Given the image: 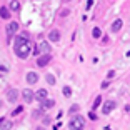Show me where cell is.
Returning a JSON list of instances; mask_svg holds the SVG:
<instances>
[{"label": "cell", "mask_w": 130, "mask_h": 130, "mask_svg": "<svg viewBox=\"0 0 130 130\" xmlns=\"http://www.w3.org/2000/svg\"><path fill=\"white\" fill-rule=\"evenodd\" d=\"M17 30H19V23L17 22H10L7 25V40H10L12 37H13V34H17Z\"/></svg>", "instance_id": "obj_5"}, {"label": "cell", "mask_w": 130, "mask_h": 130, "mask_svg": "<svg viewBox=\"0 0 130 130\" xmlns=\"http://www.w3.org/2000/svg\"><path fill=\"white\" fill-rule=\"evenodd\" d=\"M125 112H128V113H130V105H127V107H125Z\"/></svg>", "instance_id": "obj_29"}, {"label": "cell", "mask_w": 130, "mask_h": 130, "mask_svg": "<svg viewBox=\"0 0 130 130\" xmlns=\"http://www.w3.org/2000/svg\"><path fill=\"white\" fill-rule=\"evenodd\" d=\"M37 80H38V75L35 72H28L27 73V82L30 85H34V84H37Z\"/></svg>", "instance_id": "obj_11"}, {"label": "cell", "mask_w": 130, "mask_h": 130, "mask_svg": "<svg viewBox=\"0 0 130 130\" xmlns=\"http://www.w3.org/2000/svg\"><path fill=\"white\" fill-rule=\"evenodd\" d=\"M8 8H10L12 12H19V10H20V4L17 2V0H12L10 5H8Z\"/></svg>", "instance_id": "obj_16"}, {"label": "cell", "mask_w": 130, "mask_h": 130, "mask_svg": "<svg viewBox=\"0 0 130 130\" xmlns=\"http://www.w3.org/2000/svg\"><path fill=\"white\" fill-rule=\"evenodd\" d=\"M35 130H45V128H43V127H37V128H35Z\"/></svg>", "instance_id": "obj_30"}, {"label": "cell", "mask_w": 130, "mask_h": 130, "mask_svg": "<svg viewBox=\"0 0 130 130\" xmlns=\"http://www.w3.org/2000/svg\"><path fill=\"white\" fill-rule=\"evenodd\" d=\"M17 97H19V92H17L15 88H12V90H8V92H7V99H8V102L13 103V102L17 100Z\"/></svg>", "instance_id": "obj_10"}, {"label": "cell", "mask_w": 130, "mask_h": 130, "mask_svg": "<svg viewBox=\"0 0 130 130\" xmlns=\"http://www.w3.org/2000/svg\"><path fill=\"white\" fill-rule=\"evenodd\" d=\"M100 105H102V97H97V99H95V102H93V105H92V108H93V110H97V108H99L100 107Z\"/></svg>", "instance_id": "obj_18"}, {"label": "cell", "mask_w": 130, "mask_h": 130, "mask_svg": "<svg viewBox=\"0 0 130 130\" xmlns=\"http://www.w3.org/2000/svg\"><path fill=\"white\" fill-rule=\"evenodd\" d=\"M85 127V119L82 117V115H75V117H72V120L69 122V128L70 130H84Z\"/></svg>", "instance_id": "obj_2"}, {"label": "cell", "mask_w": 130, "mask_h": 130, "mask_svg": "<svg viewBox=\"0 0 130 130\" xmlns=\"http://www.w3.org/2000/svg\"><path fill=\"white\" fill-rule=\"evenodd\" d=\"M12 128V122L10 120H2V123H0V130H10Z\"/></svg>", "instance_id": "obj_15"}, {"label": "cell", "mask_w": 130, "mask_h": 130, "mask_svg": "<svg viewBox=\"0 0 130 130\" xmlns=\"http://www.w3.org/2000/svg\"><path fill=\"white\" fill-rule=\"evenodd\" d=\"M122 25H123V22H122V20H120V19H117V20H115L113 23H112L110 30H112V32H113V34H115V32H119L120 28H122Z\"/></svg>", "instance_id": "obj_12"}, {"label": "cell", "mask_w": 130, "mask_h": 130, "mask_svg": "<svg viewBox=\"0 0 130 130\" xmlns=\"http://www.w3.org/2000/svg\"><path fill=\"white\" fill-rule=\"evenodd\" d=\"M22 97H23V100H25L27 103H30L32 100H34V92H32L30 88H25V90L22 92Z\"/></svg>", "instance_id": "obj_8"}, {"label": "cell", "mask_w": 130, "mask_h": 130, "mask_svg": "<svg viewBox=\"0 0 130 130\" xmlns=\"http://www.w3.org/2000/svg\"><path fill=\"white\" fill-rule=\"evenodd\" d=\"M69 13H70V10H69V8H63V10H60V15H62V17H67Z\"/></svg>", "instance_id": "obj_24"}, {"label": "cell", "mask_w": 130, "mask_h": 130, "mask_svg": "<svg viewBox=\"0 0 130 130\" xmlns=\"http://www.w3.org/2000/svg\"><path fill=\"white\" fill-rule=\"evenodd\" d=\"M47 82H48L50 85H55V77L54 75H47Z\"/></svg>", "instance_id": "obj_22"}, {"label": "cell", "mask_w": 130, "mask_h": 130, "mask_svg": "<svg viewBox=\"0 0 130 130\" xmlns=\"http://www.w3.org/2000/svg\"><path fill=\"white\" fill-rule=\"evenodd\" d=\"M47 95H48V92H47L45 88H40V90H37V92L34 93V99H37L38 102H42V100L47 99Z\"/></svg>", "instance_id": "obj_7"}, {"label": "cell", "mask_w": 130, "mask_h": 130, "mask_svg": "<svg viewBox=\"0 0 130 130\" xmlns=\"http://www.w3.org/2000/svg\"><path fill=\"white\" fill-rule=\"evenodd\" d=\"M63 95L70 97V95H72V88H70V87H63Z\"/></svg>", "instance_id": "obj_21"}, {"label": "cell", "mask_w": 130, "mask_h": 130, "mask_svg": "<svg viewBox=\"0 0 130 130\" xmlns=\"http://www.w3.org/2000/svg\"><path fill=\"white\" fill-rule=\"evenodd\" d=\"M13 50L19 58L25 60L28 55L32 54V47H30V42H28L25 37H15V42H13Z\"/></svg>", "instance_id": "obj_1"}, {"label": "cell", "mask_w": 130, "mask_h": 130, "mask_svg": "<svg viewBox=\"0 0 130 130\" xmlns=\"http://www.w3.org/2000/svg\"><path fill=\"white\" fill-rule=\"evenodd\" d=\"M88 117H90V120H97V115L93 113V112H90V113H88Z\"/></svg>", "instance_id": "obj_26"}, {"label": "cell", "mask_w": 130, "mask_h": 130, "mask_svg": "<svg viewBox=\"0 0 130 130\" xmlns=\"http://www.w3.org/2000/svg\"><path fill=\"white\" fill-rule=\"evenodd\" d=\"M92 35H93V38H100V35H102V30H100L99 27H95L92 30Z\"/></svg>", "instance_id": "obj_19"}, {"label": "cell", "mask_w": 130, "mask_h": 130, "mask_svg": "<svg viewBox=\"0 0 130 130\" xmlns=\"http://www.w3.org/2000/svg\"><path fill=\"white\" fill-rule=\"evenodd\" d=\"M107 87H108V80H105V82L102 84V88H107Z\"/></svg>", "instance_id": "obj_28"}, {"label": "cell", "mask_w": 130, "mask_h": 130, "mask_svg": "<svg viewBox=\"0 0 130 130\" xmlns=\"http://www.w3.org/2000/svg\"><path fill=\"white\" fill-rule=\"evenodd\" d=\"M78 110H80V107H78V105H72V107H70V110H69V113L73 115V113H77Z\"/></svg>", "instance_id": "obj_20"}, {"label": "cell", "mask_w": 130, "mask_h": 130, "mask_svg": "<svg viewBox=\"0 0 130 130\" xmlns=\"http://www.w3.org/2000/svg\"><path fill=\"white\" fill-rule=\"evenodd\" d=\"M0 17L5 19V20H8V19H10V10H8L7 7H2V8H0Z\"/></svg>", "instance_id": "obj_14"}, {"label": "cell", "mask_w": 130, "mask_h": 130, "mask_svg": "<svg viewBox=\"0 0 130 130\" xmlns=\"http://www.w3.org/2000/svg\"><path fill=\"white\" fill-rule=\"evenodd\" d=\"M55 105V102L52 99H45V100H42V108L43 110H47V108H52Z\"/></svg>", "instance_id": "obj_13"}, {"label": "cell", "mask_w": 130, "mask_h": 130, "mask_svg": "<svg viewBox=\"0 0 130 130\" xmlns=\"http://www.w3.org/2000/svg\"><path fill=\"white\" fill-rule=\"evenodd\" d=\"M50 60H52L50 54H42V55H38V58H37V67H45V65L50 63Z\"/></svg>", "instance_id": "obj_4"}, {"label": "cell", "mask_w": 130, "mask_h": 130, "mask_svg": "<svg viewBox=\"0 0 130 130\" xmlns=\"http://www.w3.org/2000/svg\"><path fill=\"white\" fill-rule=\"evenodd\" d=\"M63 2H70V0H63Z\"/></svg>", "instance_id": "obj_31"}, {"label": "cell", "mask_w": 130, "mask_h": 130, "mask_svg": "<svg viewBox=\"0 0 130 130\" xmlns=\"http://www.w3.org/2000/svg\"><path fill=\"white\" fill-rule=\"evenodd\" d=\"M22 110H23V107H22V105H20V107H17L15 110L12 112V115H19V113H22Z\"/></svg>", "instance_id": "obj_23"}, {"label": "cell", "mask_w": 130, "mask_h": 130, "mask_svg": "<svg viewBox=\"0 0 130 130\" xmlns=\"http://www.w3.org/2000/svg\"><path fill=\"white\" fill-rule=\"evenodd\" d=\"M113 108H115V102H113V100H107V102L103 103V107H102V113L108 115Z\"/></svg>", "instance_id": "obj_6"}, {"label": "cell", "mask_w": 130, "mask_h": 130, "mask_svg": "<svg viewBox=\"0 0 130 130\" xmlns=\"http://www.w3.org/2000/svg\"><path fill=\"white\" fill-rule=\"evenodd\" d=\"M42 119H43V123H45V125L50 123V117H42Z\"/></svg>", "instance_id": "obj_27"}, {"label": "cell", "mask_w": 130, "mask_h": 130, "mask_svg": "<svg viewBox=\"0 0 130 130\" xmlns=\"http://www.w3.org/2000/svg\"><path fill=\"white\" fill-rule=\"evenodd\" d=\"M113 77H115V72H113V70H110V72L107 73V78H108V80H113Z\"/></svg>", "instance_id": "obj_25"}, {"label": "cell", "mask_w": 130, "mask_h": 130, "mask_svg": "<svg viewBox=\"0 0 130 130\" xmlns=\"http://www.w3.org/2000/svg\"><path fill=\"white\" fill-rule=\"evenodd\" d=\"M0 107H2V102H0Z\"/></svg>", "instance_id": "obj_32"}, {"label": "cell", "mask_w": 130, "mask_h": 130, "mask_svg": "<svg viewBox=\"0 0 130 130\" xmlns=\"http://www.w3.org/2000/svg\"><path fill=\"white\" fill-rule=\"evenodd\" d=\"M32 117H34V119H40V117H43V108L34 110V112H32Z\"/></svg>", "instance_id": "obj_17"}, {"label": "cell", "mask_w": 130, "mask_h": 130, "mask_svg": "<svg viewBox=\"0 0 130 130\" xmlns=\"http://www.w3.org/2000/svg\"><path fill=\"white\" fill-rule=\"evenodd\" d=\"M48 38H50V42H58V40H60V30L54 28V30L48 34Z\"/></svg>", "instance_id": "obj_9"}, {"label": "cell", "mask_w": 130, "mask_h": 130, "mask_svg": "<svg viewBox=\"0 0 130 130\" xmlns=\"http://www.w3.org/2000/svg\"><path fill=\"white\" fill-rule=\"evenodd\" d=\"M50 52V43L48 42H40L37 47L34 48V55H42V54H48Z\"/></svg>", "instance_id": "obj_3"}]
</instances>
